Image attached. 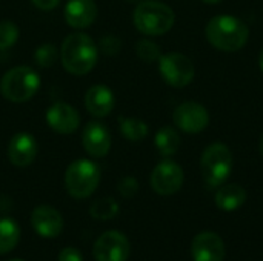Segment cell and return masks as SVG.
Masks as SVG:
<instances>
[{"mask_svg": "<svg viewBox=\"0 0 263 261\" xmlns=\"http://www.w3.org/2000/svg\"><path fill=\"white\" fill-rule=\"evenodd\" d=\"M99 46L85 32L69 34L60 48V58L63 68L72 75L88 74L97 63Z\"/></svg>", "mask_w": 263, "mask_h": 261, "instance_id": "obj_1", "label": "cell"}, {"mask_svg": "<svg viewBox=\"0 0 263 261\" xmlns=\"http://www.w3.org/2000/svg\"><path fill=\"white\" fill-rule=\"evenodd\" d=\"M208 42L225 52H236L245 46L250 37V29L245 22L234 15L222 14L213 17L205 29Z\"/></svg>", "mask_w": 263, "mask_h": 261, "instance_id": "obj_2", "label": "cell"}, {"mask_svg": "<svg viewBox=\"0 0 263 261\" xmlns=\"http://www.w3.org/2000/svg\"><path fill=\"white\" fill-rule=\"evenodd\" d=\"M174 20V11L166 3L159 0L139 2L133 12L136 29L149 37L166 34L173 28Z\"/></svg>", "mask_w": 263, "mask_h": 261, "instance_id": "obj_3", "label": "cell"}, {"mask_svg": "<svg viewBox=\"0 0 263 261\" xmlns=\"http://www.w3.org/2000/svg\"><path fill=\"white\" fill-rule=\"evenodd\" d=\"M100 183V168L86 158L72 162L65 172V188L69 197L85 200L91 197Z\"/></svg>", "mask_w": 263, "mask_h": 261, "instance_id": "obj_4", "label": "cell"}, {"mask_svg": "<svg viewBox=\"0 0 263 261\" xmlns=\"http://www.w3.org/2000/svg\"><path fill=\"white\" fill-rule=\"evenodd\" d=\"M40 88L39 74L29 66H15L5 72L0 80L2 95L12 103L31 100Z\"/></svg>", "mask_w": 263, "mask_h": 261, "instance_id": "obj_5", "label": "cell"}, {"mask_svg": "<svg viewBox=\"0 0 263 261\" xmlns=\"http://www.w3.org/2000/svg\"><path fill=\"white\" fill-rule=\"evenodd\" d=\"M233 169V154L225 143H211L202 154L200 171L210 188L225 185Z\"/></svg>", "mask_w": 263, "mask_h": 261, "instance_id": "obj_6", "label": "cell"}, {"mask_svg": "<svg viewBox=\"0 0 263 261\" xmlns=\"http://www.w3.org/2000/svg\"><path fill=\"white\" fill-rule=\"evenodd\" d=\"M159 71L173 88H185L194 78L193 62L180 52H168L159 58Z\"/></svg>", "mask_w": 263, "mask_h": 261, "instance_id": "obj_7", "label": "cell"}, {"mask_svg": "<svg viewBox=\"0 0 263 261\" xmlns=\"http://www.w3.org/2000/svg\"><path fill=\"white\" fill-rule=\"evenodd\" d=\"M183 178V169L179 163L173 160H163L153 169L149 183L156 194L168 197L180 191Z\"/></svg>", "mask_w": 263, "mask_h": 261, "instance_id": "obj_8", "label": "cell"}, {"mask_svg": "<svg viewBox=\"0 0 263 261\" xmlns=\"http://www.w3.org/2000/svg\"><path fill=\"white\" fill-rule=\"evenodd\" d=\"M129 254V240L117 231L103 232L92 246V257L96 261H126Z\"/></svg>", "mask_w": 263, "mask_h": 261, "instance_id": "obj_9", "label": "cell"}, {"mask_svg": "<svg viewBox=\"0 0 263 261\" xmlns=\"http://www.w3.org/2000/svg\"><path fill=\"white\" fill-rule=\"evenodd\" d=\"M174 125L186 134H199L210 123V114L206 108L197 102H183L180 103L173 114Z\"/></svg>", "mask_w": 263, "mask_h": 261, "instance_id": "obj_10", "label": "cell"}, {"mask_svg": "<svg viewBox=\"0 0 263 261\" xmlns=\"http://www.w3.org/2000/svg\"><path fill=\"white\" fill-rule=\"evenodd\" d=\"M46 123L57 134L69 135L77 131L80 115L74 106L66 102H54L46 109Z\"/></svg>", "mask_w": 263, "mask_h": 261, "instance_id": "obj_11", "label": "cell"}, {"mask_svg": "<svg viewBox=\"0 0 263 261\" xmlns=\"http://www.w3.org/2000/svg\"><path fill=\"white\" fill-rule=\"evenodd\" d=\"M82 145L92 158L106 157L111 149V134L100 122H89L82 131Z\"/></svg>", "mask_w": 263, "mask_h": 261, "instance_id": "obj_12", "label": "cell"}, {"mask_svg": "<svg viewBox=\"0 0 263 261\" xmlns=\"http://www.w3.org/2000/svg\"><path fill=\"white\" fill-rule=\"evenodd\" d=\"M31 226L40 237L55 238L63 231V218L55 208L49 205H40L34 208L31 214Z\"/></svg>", "mask_w": 263, "mask_h": 261, "instance_id": "obj_13", "label": "cell"}, {"mask_svg": "<svg viewBox=\"0 0 263 261\" xmlns=\"http://www.w3.org/2000/svg\"><path fill=\"white\" fill-rule=\"evenodd\" d=\"M225 255V243L214 232H202L191 243V257L194 261H223Z\"/></svg>", "mask_w": 263, "mask_h": 261, "instance_id": "obj_14", "label": "cell"}, {"mask_svg": "<svg viewBox=\"0 0 263 261\" xmlns=\"http://www.w3.org/2000/svg\"><path fill=\"white\" fill-rule=\"evenodd\" d=\"M39 154V145L29 132L15 134L8 143V158L17 168L29 166Z\"/></svg>", "mask_w": 263, "mask_h": 261, "instance_id": "obj_15", "label": "cell"}, {"mask_svg": "<svg viewBox=\"0 0 263 261\" xmlns=\"http://www.w3.org/2000/svg\"><path fill=\"white\" fill-rule=\"evenodd\" d=\"M66 23L74 29H85L97 18V5L94 0H69L63 11Z\"/></svg>", "mask_w": 263, "mask_h": 261, "instance_id": "obj_16", "label": "cell"}, {"mask_svg": "<svg viewBox=\"0 0 263 261\" xmlns=\"http://www.w3.org/2000/svg\"><path fill=\"white\" fill-rule=\"evenodd\" d=\"M114 92L106 85H92L85 94L86 111L97 118H103L114 109Z\"/></svg>", "mask_w": 263, "mask_h": 261, "instance_id": "obj_17", "label": "cell"}, {"mask_svg": "<svg viewBox=\"0 0 263 261\" xmlns=\"http://www.w3.org/2000/svg\"><path fill=\"white\" fill-rule=\"evenodd\" d=\"M245 200H247V191L243 189V186L237 183L222 185L216 192V205L219 209L225 212L237 211L239 208L243 206Z\"/></svg>", "mask_w": 263, "mask_h": 261, "instance_id": "obj_18", "label": "cell"}, {"mask_svg": "<svg viewBox=\"0 0 263 261\" xmlns=\"http://www.w3.org/2000/svg\"><path fill=\"white\" fill-rule=\"evenodd\" d=\"M154 145H156L160 155L171 157V155H174L177 152V149L180 146L179 132L173 126H163L156 132Z\"/></svg>", "mask_w": 263, "mask_h": 261, "instance_id": "obj_19", "label": "cell"}, {"mask_svg": "<svg viewBox=\"0 0 263 261\" xmlns=\"http://www.w3.org/2000/svg\"><path fill=\"white\" fill-rule=\"evenodd\" d=\"M20 242V226L8 217L0 218V255L9 254Z\"/></svg>", "mask_w": 263, "mask_h": 261, "instance_id": "obj_20", "label": "cell"}, {"mask_svg": "<svg viewBox=\"0 0 263 261\" xmlns=\"http://www.w3.org/2000/svg\"><path fill=\"white\" fill-rule=\"evenodd\" d=\"M119 128L122 135L129 142H142L149 134L148 125L134 117H119Z\"/></svg>", "mask_w": 263, "mask_h": 261, "instance_id": "obj_21", "label": "cell"}, {"mask_svg": "<svg viewBox=\"0 0 263 261\" xmlns=\"http://www.w3.org/2000/svg\"><path fill=\"white\" fill-rule=\"evenodd\" d=\"M120 208L119 203L111 198V197H102L99 200H96L91 208H89V215L94 220H100V222H108L117 217Z\"/></svg>", "mask_w": 263, "mask_h": 261, "instance_id": "obj_22", "label": "cell"}, {"mask_svg": "<svg viewBox=\"0 0 263 261\" xmlns=\"http://www.w3.org/2000/svg\"><path fill=\"white\" fill-rule=\"evenodd\" d=\"M136 54L140 60H143L146 63H153L162 57V49L156 42H153L149 38H140L136 43Z\"/></svg>", "mask_w": 263, "mask_h": 261, "instance_id": "obj_23", "label": "cell"}, {"mask_svg": "<svg viewBox=\"0 0 263 261\" xmlns=\"http://www.w3.org/2000/svg\"><path fill=\"white\" fill-rule=\"evenodd\" d=\"M59 55H60V51L52 43H43L34 51V62L40 68H51L55 65Z\"/></svg>", "mask_w": 263, "mask_h": 261, "instance_id": "obj_24", "label": "cell"}, {"mask_svg": "<svg viewBox=\"0 0 263 261\" xmlns=\"http://www.w3.org/2000/svg\"><path fill=\"white\" fill-rule=\"evenodd\" d=\"M18 40V28L11 20L0 22V51L9 49Z\"/></svg>", "mask_w": 263, "mask_h": 261, "instance_id": "obj_25", "label": "cell"}, {"mask_svg": "<svg viewBox=\"0 0 263 261\" xmlns=\"http://www.w3.org/2000/svg\"><path fill=\"white\" fill-rule=\"evenodd\" d=\"M99 52L105 55H117L122 49V40L114 34H106L99 40Z\"/></svg>", "mask_w": 263, "mask_h": 261, "instance_id": "obj_26", "label": "cell"}, {"mask_svg": "<svg viewBox=\"0 0 263 261\" xmlns=\"http://www.w3.org/2000/svg\"><path fill=\"white\" fill-rule=\"evenodd\" d=\"M117 191L123 198H133L139 192V182L134 177H125L119 182Z\"/></svg>", "mask_w": 263, "mask_h": 261, "instance_id": "obj_27", "label": "cell"}, {"mask_svg": "<svg viewBox=\"0 0 263 261\" xmlns=\"http://www.w3.org/2000/svg\"><path fill=\"white\" fill-rule=\"evenodd\" d=\"M57 261H85L82 252L76 248H65L59 252Z\"/></svg>", "mask_w": 263, "mask_h": 261, "instance_id": "obj_28", "label": "cell"}, {"mask_svg": "<svg viewBox=\"0 0 263 261\" xmlns=\"http://www.w3.org/2000/svg\"><path fill=\"white\" fill-rule=\"evenodd\" d=\"M31 2L34 6H37L42 11H51L60 3V0H31Z\"/></svg>", "mask_w": 263, "mask_h": 261, "instance_id": "obj_29", "label": "cell"}, {"mask_svg": "<svg viewBox=\"0 0 263 261\" xmlns=\"http://www.w3.org/2000/svg\"><path fill=\"white\" fill-rule=\"evenodd\" d=\"M11 208H12V202H11L8 197L2 195V197H0V211H2V212H6V211H9Z\"/></svg>", "mask_w": 263, "mask_h": 261, "instance_id": "obj_30", "label": "cell"}, {"mask_svg": "<svg viewBox=\"0 0 263 261\" xmlns=\"http://www.w3.org/2000/svg\"><path fill=\"white\" fill-rule=\"evenodd\" d=\"M259 66H260V71L263 72V49L262 52H260V55H259Z\"/></svg>", "mask_w": 263, "mask_h": 261, "instance_id": "obj_31", "label": "cell"}, {"mask_svg": "<svg viewBox=\"0 0 263 261\" xmlns=\"http://www.w3.org/2000/svg\"><path fill=\"white\" fill-rule=\"evenodd\" d=\"M205 3H210V5H214V3H219V2H222V0H203Z\"/></svg>", "mask_w": 263, "mask_h": 261, "instance_id": "obj_32", "label": "cell"}, {"mask_svg": "<svg viewBox=\"0 0 263 261\" xmlns=\"http://www.w3.org/2000/svg\"><path fill=\"white\" fill-rule=\"evenodd\" d=\"M259 151H260V154L263 155V135L262 138H260V143H259Z\"/></svg>", "mask_w": 263, "mask_h": 261, "instance_id": "obj_33", "label": "cell"}, {"mask_svg": "<svg viewBox=\"0 0 263 261\" xmlns=\"http://www.w3.org/2000/svg\"><path fill=\"white\" fill-rule=\"evenodd\" d=\"M8 261H25V260H20V258H12V260H8Z\"/></svg>", "mask_w": 263, "mask_h": 261, "instance_id": "obj_34", "label": "cell"}, {"mask_svg": "<svg viewBox=\"0 0 263 261\" xmlns=\"http://www.w3.org/2000/svg\"><path fill=\"white\" fill-rule=\"evenodd\" d=\"M128 2H140V0H128Z\"/></svg>", "mask_w": 263, "mask_h": 261, "instance_id": "obj_35", "label": "cell"}]
</instances>
